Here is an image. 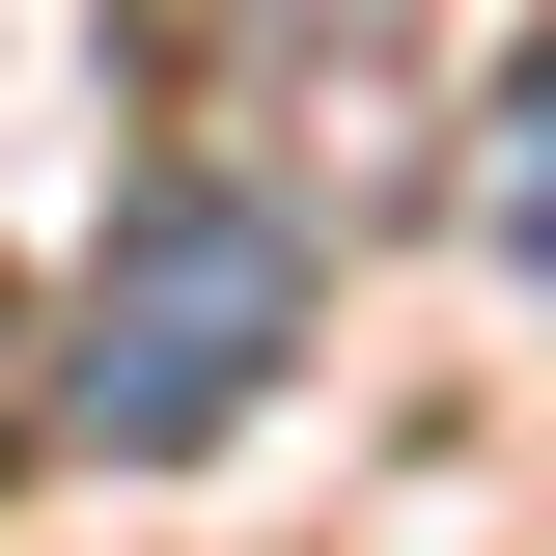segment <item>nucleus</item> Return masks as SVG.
<instances>
[{"mask_svg": "<svg viewBox=\"0 0 556 556\" xmlns=\"http://www.w3.org/2000/svg\"><path fill=\"white\" fill-rule=\"evenodd\" d=\"M278 334H306V195L195 167V195L112 223V278H84V334H56V417L112 473H167V445H223V417L278 390Z\"/></svg>", "mask_w": 556, "mask_h": 556, "instance_id": "f257e3e1", "label": "nucleus"}, {"mask_svg": "<svg viewBox=\"0 0 556 556\" xmlns=\"http://www.w3.org/2000/svg\"><path fill=\"white\" fill-rule=\"evenodd\" d=\"M473 251H501V278H556V56L501 84V139H473Z\"/></svg>", "mask_w": 556, "mask_h": 556, "instance_id": "f03ea898", "label": "nucleus"}]
</instances>
